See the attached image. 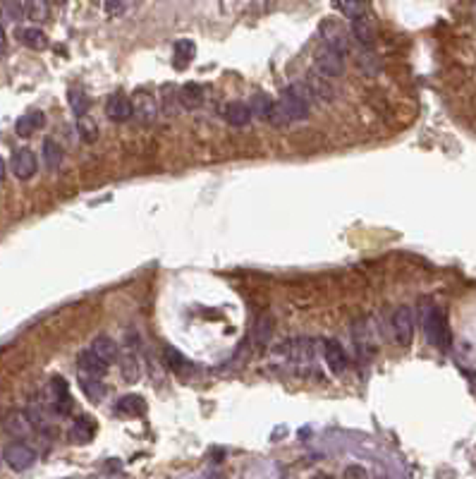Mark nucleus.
<instances>
[{
	"mask_svg": "<svg viewBox=\"0 0 476 479\" xmlns=\"http://www.w3.org/2000/svg\"><path fill=\"white\" fill-rule=\"evenodd\" d=\"M309 99H312V89L309 87L292 84L290 89H285L283 96L278 99V108H280V116H283V123L307 118L309 116Z\"/></svg>",
	"mask_w": 476,
	"mask_h": 479,
	"instance_id": "obj_1",
	"label": "nucleus"
},
{
	"mask_svg": "<svg viewBox=\"0 0 476 479\" xmlns=\"http://www.w3.org/2000/svg\"><path fill=\"white\" fill-rule=\"evenodd\" d=\"M421 326H424V335H426V340L433 347H440V350L447 347V343H450V333H447L445 314L438 310V307H433V305L424 307Z\"/></svg>",
	"mask_w": 476,
	"mask_h": 479,
	"instance_id": "obj_2",
	"label": "nucleus"
},
{
	"mask_svg": "<svg viewBox=\"0 0 476 479\" xmlns=\"http://www.w3.org/2000/svg\"><path fill=\"white\" fill-rule=\"evenodd\" d=\"M3 458L8 467H13L15 472H24L36 463V450L29 443L22 441V438H15V443H8L3 448Z\"/></svg>",
	"mask_w": 476,
	"mask_h": 479,
	"instance_id": "obj_3",
	"label": "nucleus"
},
{
	"mask_svg": "<svg viewBox=\"0 0 476 479\" xmlns=\"http://www.w3.org/2000/svg\"><path fill=\"white\" fill-rule=\"evenodd\" d=\"M3 431L8 436L13 438H29L31 431H34V422L29 417V412H24V410H8V412L3 415Z\"/></svg>",
	"mask_w": 476,
	"mask_h": 479,
	"instance_id": "obj_4",
	"label": "nucleus"
},
{
	"mask_svg": "<svg viewBox=\"0 0 476 479\" xmlns=\"http://www.w3.org/2000/svg\"><path fill=\"white\" fill-rule=\"evenodd\" d=\"M393 335L400 347H407L414 338V314L410 307H400L393 314Z\"/></svg>",
	"mask_w": 476,
	"mask_h": 479,
	"instance_id": "obj_5",
	"label": "nucleus"
},
{
	"mask_svg": "<svg viewBox=\"0 0 476 479\" xmlns=\"http://www.w3.org/2000/svg\"><path fill=\"white\" fill-rule=\"evenodd\" d=\"M316 70L328 79L340 77L342 70H345V53H340V50H335L328 46V48L321 50V53L316 55Z\"/></svg>",
	"mask_w": 476,
	"mask_h": 479,
	"instance_id": "obj_6",
	"label": "nucleus"
},
{
	"mask_svg": "<svg viewBox=\"0 0 476 479\" xmlns=\"http://www.w3.org/2000/svg\"><path fill=\"white\" fill-rule=\"evenodd\" d=\"M132 108H134V118L139 120L141 125H151L156 123L158 118V99L148 91H136L134 101H132Z\"/></svg>",
	"mask_w": 476,
	"mask_h": 479,
	"instance_id": "obj_7",
	"label": "nucleus"
},
{
	"mask_svg": "<svg viewBox=\"0 0 476 479\" xmlns=\"http://www.w3.org/2000/svg\"><path fill=\"white\" fill-rule=\"evenodd\" d=\"M10 168H13L15 178H20V180H29V178H34V175H36V168H38L36 153H34L31 149H20V151H15Z\"/></svg>",
	"mask_w": 476,
	"mask_h": 479,
	"instance_id": "obj_8",
	"label": "nucleus"
},
{
	"mask_svg": "<svg viewBox=\"0 0 476 479\" xmlns=\"http://www.w3.org/2000/svg\"><path fill=\"white\" fill-rule=\"evenodd\" d=\"M251 113H254L256 118L266 120V123H273V125H283V116H280V108H278V101H273L271 96H254L251 99Z\"/></svg>",
	"mask_w": 476,
	"mask_h": 479,
	"instance_id": "obj_9",
	"label": "nucleus"
},
{
	"mask_svg": "<svg viewBox=\"0 0 476 479\" xmlns=\"http://www.w3.org/2000/svg\"><path fill=\"white\" fill-rule=\"evenodd\" d=\"M106 116L111 118L113 123H127V120L134 116L132 101L122 94H113L111 99L106 101Z\"/></svg>",
	"mask_w": 476,
	"mask_h": 479,
	"instance_id": "obj_10",
	"label": "nucleus"
},
{
	"mask_svg": "<svg viewBox=\"0 0 476 479\" xmlns=\"http://www.w3.org/2000/svg\"><path fill=\"white\" fill-rule=\"evenodd\" d=\"M50 396H53V410L58 415H70L72 401H70V391L62 376H53L50 379Z\"/></svg>",
	"mask_w": 476,
	"mask_h": 479,
	"instance_id": "obj_11",
	"label": "nucleus"
},
{
	"mask_svg": "<svg viewBox=\"0 0 476 479\" xmlns=\"http://www.w3.org/2000/svg\"><path fill=\"white\" fill-rule=\"evenodd\" d=\"M323 359L332 374H342L347 369V352L342 350V345L337 343V340H326Z\"/></svg>",
	"mask_w": 476,
	"mask_h": 479,
	"instance_id": "obj_12",
	"label": "nucleus"
},
{
	"mask_svg": "<svg viewBox=\"0 0 476 479\" xmlns=\"http://www.w3.org/2000/svg\"><path fill=\"white\" fill-rule=\"evenodd\" d=\"M352 34H354V39L364 46V48H374L376 46V27L366 15L354 17L352 20Z\"/></svg>",
	"mask_w": 476,
	"mask_h": 479,
	"instance_id": "obj_13",
	"label": "nucleus"
},
{
	"mask_svg": "<svg viewBox=\"0 0 476 479\" xmlns=\"http://www.w3.org/2000/svg\"><path fill=\"white\" fill-rule=\"evenodd\" d=\"M77 364H79V369H82L84 374H91V376H103L108 372V364L111 362H106L99 352H94L89 347V350H84V352H79V357H77Z\"/></svg>",
	"mask_w": 476,
	"mask_h": 479,
	"instance_id": "obj_14",
	"label": "nucleus"
},
{
	"mask_svg": "<svg viewBox=\"0 0 476 479\" xmlns=\"http://www.w3.org/2000/svg\"><path fill=\"white\" fill-rule=\"evenodd\" d=\"M94 436H96V422L91 417H79L70 429L72 443H89L94 441Z\"/></svg>",
	"mask_w": 476,
	"mask_h": 479,
	"instance_id": "obj_15",
	"label": "nucleus"
},
{
	"mask_svg": "<svg viewBox=\"0 0 476 479\" xmlns=\"http://www.w3.org/2000/svg\"><path fill=\"white\" fill-rule=\"evenodd\" d=\"M46 125V116L41 111H36V113H27V116H22V118H17V123H15V132L20 134V137H31L36 130H41Z\"/></svg>",
	"mask_w": 476,
	"mask_h": 479,
	"instance_id": "obj_16",
	"label": "nucleus"
},
{
	"mask_svg": "<svg viewBox=\"0 0 476 479\" xmlns=\"http://www.w3.org/2000/svg\"><path fill=\"white\" fill-rule=\"evenodd\" d=\"M79 389H82V393L89 398L91 403H99L106 398V386L99 381V376H91V374L82 372V376H79Z\"/></svg>",
	"mask_w": 476,
	"mask_h": 479,
	"instance_id": "obj_17",
	"label": "nucleus"
},
{
	"mask_svg": "<svg viewBox=\"0 0 476 479\" xmlns=\"http://www.w3.org/2000/svg\"><path fill=\"white\" fill-rule=\"evenodd\" d=\"M180 104L182 108H187V111H197V108H202L204 104V89L199 87V84H185V87L180 89Z\"/></svg>",
	"mask_w": 476,
	"mask_h": 479,
	"instance_id": "obj_18",
	"label": "nucleus"
},
{
	"mask_svg": "<svg viewBox=\"0 0 476 479\" xmlns=\"http://www.w3.org/2000/svg\"><path fill=\"white\" fill-rule=\"evenodd\" d=\"M17 39H20L22 43L27 46V48H34V50H43L46 46H48V36L36 29V27H27V29H17Z\"/></svg>",
	"mask_w": 476,
	"mask_h": 479,
	"instance_id": "obj_19",
	"label": "nucleus"
},
{
	"mask_svg": "<svg viewBox=\"0 0 476 479\" xmlns=\"http://www.w3.org/2000/svg\"><path fill=\"white\" fill-rule=\"evenodd\" d=\"M251 116H254L251 108L246 104H239V101H234V104L225 108V120L230 125H234V127H244V125L251 120Z\"/></svg>",
	"mask_w": 476,
	"mask_h": 479,
	"instance_id": "obj_20",
	"label": "nucleus"
},
{
	"mask_svg": "<svg viewBox=\"0 0 476 479\" xmlns=\"http://www.w3.org/2000/svg\"><path fill=\"white\" fill-rule=\"evenodd\" d=\"M77 132H79V137H82V141L94 144V141L99 139V125H96V120L87 113V116L77 118Z\"/></svg>",
	"mask_w": 476,
	"mask_h": 479,
	"instance_id": "obj_21",
	"label": "nucleus"
},
{
	"mask_svg": "<svg viewBox=\"0 0 476 479\" xmlns=\"http://www.w3.org/2000/svg\"><path fill=\"white\" fill-rule=\"evenodd\" d=\"M118 412L120 415H144L146 410V403L141 396H122L118 401Z\"/></svg>",
	"mask_w": 476,
	"mask_h": 479,
	"instance_id": "obj_22",
	"label": "nucleus"
},
{
	"mask_svg": "<svg viewBox=\"0 0 476 479\" xmlns=\"http://www.w3.org/2000/svg\"><path fill=\"white\" fill-rule=\"evenodd\" d=\"M91 350L99 352V355L106 359V362H113V359L118 357V345L113 338H108V335H99V338H94V343H91Z\"/></svg>",
	"mask_w": 476,
	"mask_h": 479,
	"instance_id": "obj_23",
	"label": "nucleus"
},
{
	"mask_svg": "<svg viewBox=\"0 0 476 479\" xmlns=\"http://www.w3.org/2000/svg\"><path fill=\"white\" fill-rule=\"evenodd\" d=\"M43 161L50 170H55L62 163V146L55 139H46L43 141Z\"/></svg>",
	"mask_w": 476,
	"mask_h": 479,
	"instance_id": "obj_24",
	"label": "nucleus"
},
{
	"mask_svg": "<svg viewBox=\"0 0 476 479\" xmlns=\"http://www.w3.org/2000/svg\"><path fill=\"white\" fill-rule=\"evenodd\" d=\"M24 13L31 22H46L50 15L48 10V0H27L24 5Z\"/></svg>",
	"mask_w": 476,
	"mask_h": 479,
	"instance_id": "obj_25",
	"label": "nucleus"
},
{
	"mask_svg": "<svg viewBox=\"0 0 476 479\" xmlns=\"http://www.w3.org/2000/svg\"><path fill=\"white\" fill-rule=\"evenodd\" d=\"M271 333H273V319L268 314H261L254 324V340L259 345H266L271 340Z\"/></svg>",
	"mask_w": 476,
	"mask_h": 479,
	"instance_id": "obj_26",
	"label": "nucleus"
},
{
	"mask_svg": "<svg viewBox=\"0 0 476 479\" xmlns=\"http://www.w3.org/2000/svg\"><path fill=\"white\" fill-rule=\"evenodd\" d=\"M173 53H175L177 65L185 67L187 62L194 58L197 48H194V41H189V39H180V41H175V46H173Z\"/></svg>",
	"mask_w": 476,
	"mask_h": 479,
	"instance_id": "obj_27",
	"label": "nucleus"
},
{
	"mask_svg": "<svg viewBox=\"0 0 476 479\" xmlns=\"http://www.w3.org/2000/svg\"><path fill=\"white\" fill-rule=\"evenodd\" d=\"M70 108H72V113L74 116H87L89 113V108H91V101H89V96L84 94V91H79V89H72L70 91Z\"/></svg>",
	"mask_w": 476,
	"mask_h": 479,
	"instance_id": "obj_28",
	"label": "nucleus"
},
{
	"mask_svg": "<svg viewBox=\"0 0 476 479\" xmlns=\"http://www.w3.org/2000/svg\"><path fill=\"white\" fill-rule=\"evenodd\" d=\"M337 8L340 13L347 17V20H354V17H361L366 10L364 0H337Z\"/></svg>",
	"mask_w": 476,
	"mask_h": 479,
	"instance_id": "obj_29",
	"label": "nucleus"
},
{
	"mask_svg": "<svg viewBox=\"0 0 476 479\" xmlns=\"http://www.w3.org/2000/svg\"><path fill=\"white\" fill-rule=\"evenodd\" d=\"M122 376L127 381H139V376H141V364H139V359H136L134 355H130V357H125L122 359Z\"/></svg>",
	"mask_w": 476,
	"mask_h": 479,
	"instance_id": "obj_30",
	"label": "nucleus"
},
{
	"mask_svg": "<svg viewBox=\"0 0 476 479\" xmlns=\"http://www.w3.org/2000/svg\"><path fill=\"white\" fill-rule=\"evenodd\" d=\"M165 364H168L173 372H182V369L187 367V359L180 355V352L175 350V347H165Z\"/></svg>",
	"mask_w": 476,
	"mask_h": 479,
	"instance_id": "obj_31",
	"label": "nucleus"
},
{
	"mask_svg": "<svg viewBox=\"0 0 476 479\" xmlns=\"http://www.w3.org/2000/svg\"><path fill=\"white\" fill-rule=\"evenodd\" d=\"M130 0H103V5H106V13L108 15H118L122 13L125 8H127Z\"/></svg>",
	"mask_w": 476,
	"mask_h": 479,
	"instance_id": "obj_32",
	"label": "nucleus"
},
{
	"mask_svg": "<svg viewBox=\"0 0 476 479\" xmlns=\"http://www.w3.org/2000/svg\"><path fill=\"white\" fill-rule=\"evenodd\" d=\"M5 50V29H3V25H0V53Z\"/></svg>",
	"mask_w": 476,
	"mask_h": 479,
	"instance_id": "obj_33",
	"label": "nucleus"
},
{
	"mask_svg": "<svg viewBox=\"0 0 476 479\" xmlns=\"http://www.w3.org/2000/svg\"><path fill=\"white\" fill-rule=\"evenodd\" d=\"M3 180H5V161L0 158V182H3Z\"/></svg>",
	"mask_w": 476,
	"mask_h": 479,
	"instance_id": "obj_34",
	"label": "nucleus"
},
{
	"mask_svg": "<svg viewBox=\"0 0 476 479\" xmlns=\"http://www.w3.org/2000/svg\"><path fill=\"white\" fill-rule=\"evenodd\" d=\"M48 3H55V5H62L65 0H48Z\"/></svg>",
	"mask_w": 476,
	"mask_h": 479,
	"instance_id": "obj_35",
	"label": "nucleus"
}]
</instances>
